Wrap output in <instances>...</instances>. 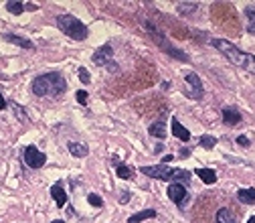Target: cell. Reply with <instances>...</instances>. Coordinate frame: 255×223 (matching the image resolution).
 I'll use <instances>...</instances> for the list:
<instances>
[{
	"label": "cell",
	"instance_id": "cell-1",
	"mask_svg": "<svg viewBox=\"0 0 255 223\" xmlns=\"http://www.w3.org/2000/svg\"><path fill=\"white\" fill-rule=\"evenodd\" d=\"M211 45L217 51H221V53H223L233 65L243 67V69L249 71V73H255V55L245 53V51H241V49H237L233 43H229L225 39H211Z\"/></svg>",
	"mask_w": 255,
	"mask_h": 223
},
{
	"label": "cell",
	"instance_id": "cell-2",
	"mask_svg": "<svg viewBox=\"0 0 255 223\" xmlns=\"http://www.w3.org/2000/svg\"><path fill=\"white\" fill-rule=\"evenodd\" d=\"M67 90V81L59 73H45L32 81V94L35 96H59Z\"/></svg>",
	"mask_w": 255,
	"mask_h": 223
},
{
	"label": "cell",
	"instance_id": "cell-3",
	"mask_svg": "<svg viewBox=\"0 0 255 223\" xmlns=\"http://www.w3.org/2000/svg\"><path fill=\"white\" fill-rule=\"evenodd\" d=\"M57 27L61 29V32H65L67 37H71L75 41L87 39V32H89L87 27H85L73 14H59L57 16Z\"/></svg>",
	"mask_w": 255,
	"mask_h": 223
},
{
	"label": "cell",
	"instance_id": "cell-4",
	"mask_svg": "<svg viewBox=\"0 0 255 223\" xmlns=\"http://www.w3.org/2000/svg\"><path fill=\"white\" fill-rule=\"evenodd\" d=\"M25 162L30 168H41L47 162V157L37 148V146H27L25 148Z\"/></svg>",
	"mask_w": 255,
	"mask_h": 223
},
{
	"label": "cell",
	"instance_id": "cell-5",
	"mask_svg": "<svg viewBox=\"0 0 255 223\" xmlns=\"http://www.w3.org/2000/svg\"><path fill=\"white\" fill-rule=\"evenodd\" d=\"M140 173L152 177V179H162V181H168L170 179V173H172V168H168L166 164H156V166H142Z\"/></svg>",
	"mask_w": 255,
	"mask_h": 223
},
{
	"label": "cell",
	"instance_id": "cell-6",
	"mask_svg": "<svg viewBox=\"0 0 255 223\" xmlns=\"http://www.w3.org/2000/svg\"><path fill=\"white\" fill-rule=\"evenodd\" d=\"M168 199L172 201V203H176V205H182L184 203V199H186V187L184 185H180V183H170V187H168Z\"/></svg>",
	"mask_w": 255,
	"mask_h": 223
},
{
	"label": "cell",
	"instance_id": "cell-7",
	"mask_svg": "<svg viewBox=\"0 0 255 223\" xmlns=\"http://www.w3.org/2000/svg\"><path fill=\"white\" fill-rule=\"evenodd\" d=\"M186 83H189V97H195V99H200L202 97V83H200V77L197 73H189L186 75Z\"/></svg>",
	"mask_w": 255,
	"mask_h": 223
},
{
	"label": "cell",
	"instance_id": "cell-8",
	"mask_svg": "<svg viewBox=\"0 0 255 223\" xmlns=\"http://www.w3.org/2000/svg\"><path fill=\"white\" fill-rule=\"evenodd\" d=\"M112 55H113V49L112 45H104L101 49L95 51V55H93V63L95 65H108L112 61Z\"/></svg>",
	"mask_w": 255,
	"mask_h": 223
},
{
	"label": "cell",
	"instance_id": "cell-9",
	"mask_svg": "<svg viewBox=\"0 0 255 223\" xmlns=\"http://www.w3.org/2000/svg\"><path fill=\"white\" fill-rule=\"evenodd\" d=\"M223 120H225L227 126H235V124L241 122V114H239V110L229 106V108H223Z\"/></svg>",
	"mask_w": 255,
	"mask_h": 223
},
{
	"label": "cell",
	"instance_id": "cell-10",
	"mask_svg": "<svg viewBox=\"0 0 255 223\" xmlns=\"http://www.w3.org/2000/svg\"><path fill=\"white\" fill-rule=\"evenodd\" d=\"M172 134L176 136V138H180L182 142H189V140H191V132L186 130V128H184V126L178 122L176 118L172 120Z\"/></svg>",
	"mask_w": 255,
	"mask_h": 223
},
{
	"label": "cell",
	"instance_id": "cell-11",
	"mask_svg": "<svg viewBox=\"0 0 255 223\" xmlns=\"http://www.w3.org/2000/svg\"><path fill=\"white\" fill-rule=\"evenodd\" d=\"M51 195H53V199H55V203H57V207H65V203H67V193L61 189L59 183L51 187Z\"/></svg>",
	"mask_w": 255,
	"mask_h": 223
},
{
	"label": "cell",
	"instance_id": "cell-12",
	"mask_svg": "<svg viewBox=\"0 0 255 223\" xmlns=\"http://www.w3.org/2000/svg\"><path fill=\"white\" fill-rule=\"evenodd\" d=\"M195 175H198V179L202 183H207V185H215L217 183V173L213 168H198Z\"/></svg>",
	"mask_w": 255,
	"mask_h": 223
},
{
	"label": "cell",
	"instance_id": "cell-13",
	"mask_svg": "<svg viewBox=\"0 0 255 223\" xmlns=\"http://www.w3.org/2000/svg\"><path fill=\"white\" fill-rule=\"evenodd\" d=\"M67 146H69V152L73 154V157H77V159H83V157H87V154H89V148L85 146V144H79V142H69Z\"/></svg>",
	"mask_w": 255,
	"mask_h": 223
},
{
	"label": "cell",
	"instance_id": "cell-14",
	"mask_svg": "<svg viewBox=\"0 0 255 223\" xmlns=\"http://www.w3.org/2000/svg\"><path fill=\"white\" fill-rule=\"evenodd\" d=\"M241 203L245 205H255V189H241L239 193H237Z\"/></svg>",
	"mask_w": 255,
	"mask_h": 223
},
{
	"label": "cell",
	"instance_id": "cell-15",
	"mask_svg": "<svg viewBox=\"0 0 255 223\" xmlns=\"http://www.w3.org/2000/svg\"><path fill=\"white\" fill-rule=\"evenodd\" d=\"M4 39L8 43H14V45H19V47H25V49H32V43L25 37H19V35H4Z\"/></svg>",
	"mask_w": 255,
	"mask_h": 223
},
{
	"label": "cell",
	"instance_id": "cell-16",
	"mask_svg": "<svg viewBox=\"0 0 255 223\" xmlns=\"http://www.w3.org/2000/svg\"><path fill=\"white\" fill-rule=\"evenodd\" d=\"M150 217H156V211L154 209H146V211H140V213H136L128 219V223H140L144 219H150Z\"/></svg>",
	"mask_w": 255,
	"mask_h": 223
},
{
	"label": "cell",
	"instance_id": "cell-17",
	"mask_svg": "<svg viewBox=\"0 0 255 223\" xmlns=\"http://www.w3.org/2000/svg\"><path fill=\"white\" fill-rule=\"evenodd\" d=\"M150 136H154V138L164 140V136H166L164 122H154V124H152V126H150Z\"/></svg>",
	"mask_w": 255,
	"mask_h": 223
},
{
	"label": "cell",
	"instance_id": "cell-18",
	"mask_svg": "<svg viewBox=\"0 0 255 223\" xmlns=\"http://www.w3.org/2000/svg\"><path fill=\"white\" fill-rule=\"evenodd\" d=\"M245 19H247V31L251 35H255V6L245 8Z\"/></svg>",
	"mask_w": 255,
	"mask_h": 223
},
{
	"label": "cell",
	"instance_id": "cell-19",
	"mask_svg": "<svg viewBox=\"0 0 255 223\" xmlns=\"http://www.w3.org/2000/svg\"><path fill=\"white\" fill-rule=\"evenodd\" d=\"M217 223H237V221H235L233 211H229V209H221V211L217 213Z\"/></svg>",
	"mask_w": 255,
	"mask_h": 223
},
{
	"label": "cell",
	"instance_id": "cell-20",
	"mask_svg": "<svg viewBox=\"0 0 255 223\" xmlns=\"http://www.w3.org/2000/svg\"><path fill=\"white\" fill-rule=\"evenodd\" d=\"M115 173H117V177H120V179H132V177H134V168H132V166H126V164H120Z\"/></svg>",
	"mask_w": 255,
	"mask_h": 223
},
{
	"label": "cell",
	"instance_id": "cell-21",
	"mask_svg": "<svg viewBox=\"0 0 255 223\" xmlns=\"http://www.w3.org/2000/svg\"><path fill=\"white\" fill-rule=\"evenodd\" d=\"M197 2H178V12H182V14H191V12H195L197 10Z\"/></svg>",
	"mask_w": 255,
	"mask_h": 223
},
{
	"label": "cell",
	"instance_id": "cell-22",
	"mask_svg": "<svg viewBox=\"0 0 255 223\" xmlns=\"http://www.w3.org/2000/svg\"><path fill=\"white\" fill-rule=\"evenodd\" d=\"M6 8L12 12V14H21L25 10V6L21 2H14V0H10V2H6Z\"/></svg>",
	"mask_w": 255,
	"mask_h": 223
},
{
	"label": "cell",
	"instance_id": "cell-23",
	"mask_svg": "<svg viewBox=\"0 0 255 223\" xmlns=\"http://www.w3.org/2000/svg\"><path fill=\"white\" fill-rule=\"evenodd\" d=\"M217 144V138H213V136H202L200 138V146L202 148H213Z\"/></svg>",
	"mask_w": 255,
	"mask_h": 223
},
{
	"label": "cell",
	"instance_id": "cell-24",
	"mask_svg": "<svg viewBox=\"0 0 255 223\" xmlns=\"http://www.w3.org/2000/svg\"><path fill=\"white\" fill-rule=\"evenodd\" d=\"M87 201H89V205H93V207H97V209H99V207H104V199L97 197V195H93V193L87 197Z\"/></svg>",
	"mask_w": 255,
	"mask_h": 223
},
{
	"label": "cell",
	"instance_id": "cell-25",
	"mask_svg": "<svg viewBox=\"0 0 255 223\" xmlns=\"http://www.w3.org/2000/svg\"><path fill=\"white\" fill-rule=\"evenodd\" d=\"M79 79H81L83 83H89V81H91V77H89V71L85 69V67H81V69H79Z\"/></svg>",
	"mask_w": 255,
	"mask_h": 223
},
{
	"label": "cell",
	"instance_id": "cell-26",
	"mask_svg": "<svg viewBox=\"0 0 255 223\" xmlns=\"http://www.w3.org/2000/svg\"><path fill=\"white\" fill-rule=\"evenodd\" d=\"M77 101H79V104H87V92H83V90H79L77 92Z\"/></svg>",
	"mask_w": 255,
	"mask_h": 223
},
{
	"label": "cell",
	"instance_id": "cell-27",
	"mask_svg": "<svg viewBox=\"0 0 255 223\" xmlns=\"http://www.w3.org/2000/svg\"><path fill=\"white\" fill-rule=\"evenodd\" d=\"M237 142H239L241 146H249V138H247V136H239V138H237Z\"/></svg>",
	"mask_w": 255,
	"mask_h": 223
},
{
	"label": "cell",
	"instance_id": "cell-28",
	"mask_svg": "<svg viewBox=\"0 0 255 223\" xmlns=\"http://www.w3.org/2000/svg\"><path fill=\"white\" fill-rule=\"evenodd\" d=\"M4 108H6V99L2 97V94H0V112H2Z\"/></svg>",
	"mask_w": 255,
	"mask_h": 223
},
{
	"label": "cell",
	"instance_id": "cell-29",
	"mask_svg": "<svg viewBox=\"0 0 255 223\" xmlns=\"http://www.w3.org/2000/svg\"><path fill=\"white\" fill-rule=\"evenodd\" d=\"M162 160H164V164H168L170 160H174V157H172V154H166V157H164Z\"/></svg>",
	"mask_w": 255,
	"mask_h": 223
},
{
	"label": "cell",
	"instance_id": "cell-30",
	"mask_svg": "<svg viewBox=\"0 0 255 223\" xmlns=\"http://www.w3.org/2000/svg\"><path fill=\"white\" fill-rule=\"evenodd\" d=\"M112 164H115V166H120L122 162H120V159H117V157H112Z\"/></svg>",
	"mask_w": 255,
	"mask_h": 223
},
{
	"label": "cell",
	"instance_id": "cell-31",
	"mask_svg": "<svg viewBox=\"0 0 255 223\" xmlns=\"http://www.w3.org/2000/svg\"><path fill=\"white\" fill-rule=\"evenodd\" d=\"M53 223H65V221H63V219H55Z\"/></svg>",
	"mask_w": 255,
	"mask_h": 223
},
{
	"label": "cell",
	"instance_id": "cell-32",
	"mask_svg": "<svg viewBox=\"0 0 255 223\" xmlns=\"http://www.w3.org/2000/svg\"><path fill=\"white\" fill-rule=\"evenodd\" d=\"M247 223H255V217H251V219H249V221H247Z\"/></svg>",
	"mask_w": 255,
	"mask_h": 223
}]
</instances>
